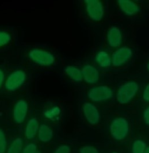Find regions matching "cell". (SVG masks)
<instances>
[{"label": "cell", "instance_id": "ba28073f", "mask_svg": "<svg viewBox=\"0 0 149 153\" xmlns=\"http://www.w3.org/2000/svg\"><path fill=\"white\" fill-rule=\"evenodd\" d=\"M133 56L131 49L122 47L115 51L111 57L112 63L115 67H121L127 63Z\"/></svg>", "mask_w": 149, "mask_h": 153}, {"label": "cell", "instance_id": "52a82bcc", "mask_svg": "<svg viewBox=\"0 0 149 153\" xmlns=\"http://www.w3.org/2000/svg\"><path fill=\"white\" fill-rule=\"evenodd\" d=\"M28 110V103L27 100L20 99L16 102L13 108V119L16 124L20 125L25 121Z\"/></svg>", "mask_w": 149, "mask_h": 153}, {"label": "cell", "instance_id": "484cf974", "mask_svg": "<svg viewBox=\"0 0 149 153\" xmlns=\"http://www.w3.org/2000/svg\"><path fill=\"white\" fill-rule=\"evenodd\" d=\"M144 121L148 125H149V106L146 108L143 114Z\"/></svg>", "mask_w": 149, "mask_h": 153}, {"label": "cell", "instance_id": "3957f363", "mask_svg": "<svg viewBox=\"0 0 149 153\" xmlns=\"http://www.w3.org/2000/svg\"><path fill=\"white\" fill-rule=\"evenodd\" d=\"M27 75L24 70H14L6 79L4 82V88L8 92H13L19 90L25 83Z\"/></svg>", "mask_w": 149, "mask_h": 153}, {"label": "cell", "instance_id": "9a60e30c", "mask_svg": "<svg viewBox=\"0 0 149 153\" xmlns=\"http://www.w3.org/2000/svg\"><path fill=\"white\" fill-rule=\"evenodd\" d=\"M38 138L44 143L49 142L53 137V131L50 126L43 123L39 126L37 132Z\"/></svg>", "mask_w": 149, "mask_h": 153}, {"label": "cell", "instance_id": "5bb4252c", "mask_svg": "<svg viewBox=\"0 0 149 153\" xmlns=\"http://www.w3.org/2000/svg\"><path fill=\"white\" fill-rule=\"evenodd\" d=\"M61 114V108L58 105H48L44 110L43 115L45 118L52 122L56 121Z\"/></svg>", "mask_w": 149, "mask_h": 153}, {"label": "cell", "instance_id": "7402d4cb", "mask_svg": "<svg viewBox=\"0 0 149 153\" xmlns=\"http://www.w3.org/2000/svg\"><path fill=\"white\" fill-rule=\"evenodd\" d=\"M37 152V147L35 144L31 143L24 147L22 153H36Z\"/></svg>", "mask_w": 149, "mask_h": 153}, {"label": "cell", "instance_id": "e0dca14e", "mask_svg": "<svg viewBox=\"0 0 149 153\" xmlns=\"http://www.w3.org/2000/svg\"><path fill=\"white\" fill-rule=\"evenodd\" d=\"M95 59L97 63L101 67L108 68L111 63L112 59L109 53L104 51H100L96 55Z\"/></svg>", "mask_w": 149, "mask_h": 153}, {"label": "cell", "instance_id": "f546056e", "mask_svg": "<svg viewBox=\"0 0 149 153\" xmlns=\"http://www.w3.org/2000/svg\"><path fill=\"white\" fill-rule=\"evenodd\" d=\"M40 153V152H39V151H37V153Z\"/></svg>", "mask_w": 149, "mask_h": 153}, {"label": "cell", "instance_id": "d6986e66", "mask_svg": "<svg viewBox=\"0 0 149 153\" xmlns=\"http://www.w3.org/2000/svg\"><path fill=\"white\" fill-rule=\"evenodd\" d=\"M22 140L21 138H17L10 144L7 153H20L22 150Z\"/></svg>", "mask_w": 149, "mask_h": 153}, {"label": "cell", "instance_id": "ac0fdd59", "mask_svg": "<svg viewBox=\"0 0 149 153\" xmlns=\"http://www.w3.org/2000/svg\"><path fill=\"white\" fill-rule=\"evenodd\" d=\"M12 40L13 36L11 32L6 30H0V49L9 46Z\"/></svg>", "mask_w": 149, "mask_h": 153}, {"label": "cell", "instance_id": "cb8c5ba5", "mask_svg": "<svg viewBox=\"0 0 149 153\" xmlns=\"http://www.w3.org/2000/svg\"><path fill=\"white\" fill-rule=\"evenodd\" d=\"M70 147L67 145L59 146L54 153H70Z\"/></svg>", "mask_w": 149, "mask_h": 153}, {"label": "cell", "instance_id": "603a6c76", "mask_svg": "<svg viewBox=\"0 0 149 153\" xmlns=\"http://www.w3.org/2000/svg\"><path fill=\"white\" fill-rule=\"evenodd\" d=\"M80 153H99L97 150L92 146H85L79 149Z\"/></svg>", "mask_w": 149, "mask_h": 153}, {"label": "cell", "instance_id": "4316f807", "mask_svg": "<svg viewBox=\"0 0 149 153\" xmlns=\"http://www.w3.org/2000/svg\"><path fill=\"white\" fill-rule=\"evenodd\" d=\"M5 80V72L1 68H0V88H1L3 84L4 83Z\"/></svg>", "mask_w": 149, "mask_h": 153}, {"label": "cell", "instance_id": "ffe728a7", "mask_svg": "<svg viewBox=\"0 0 149 153\" xmlns=\"http://www.w3.org/2000/svg\"><path fill=\"white\" fill-rule=\"evenodd\" d=\"M146 144L141 140H136L132 147L133 153H144L146 150Z\"/></svg>", "mask_w": 149, "mask_h": 153}, {"label": "cell", "instance_id": "5b68a950", "mask_svg": "<svg viewBox=\"0 0 149 153\" xmlns=\"http://www.w3.org/2000/svg\"><path fill=\"white\" fill-rule=\"evenodd\" d=\"M110 132L114 139L121 140L125 139L129 132V124L124 118L114 119L110 126Z\"/></svg>", "mask_w": 149, "mask_h": 153}, {"label": "cell", "instance_id": "2e32d148", "mask_svg": "<svg viewBox=\"0 0 149 153\" xmlns=\"http://www.w3.org/2000/svg\"><path fill=\"white\" fill-rule=\"evenodd\" d=\"M64 72L67 76L76 82H81L83 80L81 70L76 66L67 65L64 68Z\"/></svg>", "mask_w": 149, "mask_h": 153}, {"label": "cell", "instance_id": "9c48e42d", "mask_svg": "<svg viewBox=\"0 0 149 153\" xmlns=\"http://www.w3.org/2000/svg\"><path fill=\"white\" fill-rule=\"evenodd\" d=\"M82 111L86 120L92 125H96L99 123L100 119L99 111L97 108L90 102H85L82 105Z\"/></svg>", "mask_w": 149, "mask_h": 153}, {"label": "cell", "instance_id": "83f0119b", "mask_svg": "<svg viewBox=\"0 0 149 153\" xmlns=\"http://www.w3.org/2000/svg\"><path fill=\"white\" fill-rule=\"evenodd\" d=\"M149 153V147H147V148L146 149L145 152V153Z\"/></svg>", "mask_w": 149, "mask_h": 153}, {"label": "cell", "instance_id": "44dd1931", "mask_svg": "<svg viewBox=\"0 0 149 153\" xmlns=\"http://www.w3.org/2000/svg\"><path fill=\"white\" fill-rule=\"evenodd\" d=\"M7 141L4 131L0 128V153H4L7 150Z\"/></svg>", "mask_w": 149, "mask_h": 153}, {"label": "cell", "instance_id": "4dcf8cb0", "mask_svg": "<svg viewBox=\"0 0 149 153\" xmlns=\"http://www.w3.org/2000/svg\"><path fill=\"white\" fill-rule=\"evenodd\" d=\"M116 153V152H114V153Z\"/></svg>", "mask_w": 149, "mask_h": 153}, {"label": "cell", "instance_id": "4fadbf2b", "mask_svg": "<svg viewBox=\"0 0 149 153\" xmlns=\"http://www.w3.org/2000/svg\"><path fill=\"white\" fill-rule=\"evenodd\" d=\"M39 123L36 118H32L29 119L25 128V136L28 139H34L37 135L39 128Z\"/></svg>", "mask_w": 149, "mask_h": 153}, {"label": "cell", "instance_id": "6da1fadb", "mask_svg": "<svg viewBox=\"0 0 149 153\" xmlns=\"http://www.w3.org/2000/svg\"><path fill=\"white\" fill-rule=\"evenodd\" d=\"M26 55L30 62L43 67H52L57 62L56 56L53 52L42 48L29 49Z\"/></svg>", "mask_w": 149, "mask_h": 153}, {"label": "cell", "instance_id": "30bf717a", "mask_svg": "<svg viewBox=\"0 0 149 153\" xmlns=\"http://www.w3.org/2000/svg\"><path fill=\"white\" fill-rule=\"evenodd\" d=\"M83 79L88 84H94L99 80L100 74L97 69L91 64H86L82 70Z\"/></svg>", "mask_w": 149, "mask_h": 153}, {"label": "cell", "instance_id": "277c9868", "mask_svg": "<svg viewBox=\"0 0 149 153\" xmlns=\"http://www.w3.org/2000/svg\"><path fill=\"white\" fill-rule=\"evenodd\" d=\"M113 91L106 85L93 87L88 92V98L93 102L100 103L106 102L112 97Z\"/></svg>", "mask_w": 149, "mask_h": 153}, {"label": "cell", "instance_id": "f1b7e54d", "mask_svg": "<svg viewBox=\"0 0 149 153\" xmlns=\"http://www.w3.org/2000/svg\"><path fill=\"white\" fill-rule=\"evenodd\" d=\"M147 68H148V70L149 71V62L148 63V64H147Z\"/></svg>", "mask_w": 149, "mask_h": 153}, {"label": "cell", "instance_id": "7a4b0ae2", "mask_svg": "<svg viewBox=\"0 0 149 153\" xmlns=\"http://www.w3.org/2000/svg\"><path fill=\"white\" fill-rule=\"evenodd\" d=\"M138 90L139 85L135 81H128L123 84L117 92V101L122 105L127 104L135 97Z\"/></svg>", "mask_w": 149, "mask_h": 153}, {"label": "cell", "instance_id": "8992f818", "mask_svg": "<svg viewBox=\"0 0 149 153\" xmlns=\"http://www.w3.org/2000/svg\"><path fill=\"white\" fill-rule=\"evenodd\" d=\"M88 16L93 21L101 20L104 16V7L99 0H86L84 1Z\"/></svg>", "mask_w": 149, "mask_h": 153}, {"label": "cell", "instance_id": "7c38bea8", "mask_svg": "<svg viewBox=\"0 0 149 153\" xmlns=\"http://www.w3.org/2000/svg\"><path fill=\"white\" fill-rule=\"evenodd\" d=\"M117 2L121 10L127 16H134L139 11V5L133 1L119 0Z\"/></svg>", "mask_w": 149, "mask_h": 153}, {"label": "cell", "instance_id": "8fae6325", "mask_svg": "<svg viewBox=\"0 0 149 153\" xmlns=\"http://www.w3.org/2000/svg\"><path fill=\"white\" fill-rule=\"evenodd\" d=\"M108 44L113 48L119 47L123 40V35L120 29L117 27H111L108 29L106 34Z\"/></svg>", "mask_w": 149, "mask_h": 153}, {"label": "cell", "instance_id": "d4e9b609", "mask_svg": "<svg viewBox=\"0 0 149 153\" xmlns=\"http://www.w3.org/2000/svg\"><path fill=\"white\" fill-rule=\"evenodd\" d=\"M142 97L145 102H149V83L146 85L143 90Z\"/></svg>", "mask_w": 149, "mask_h": 153}]
</instances>
